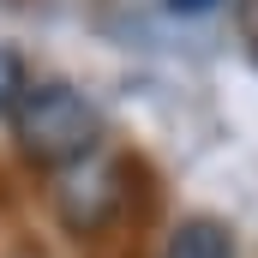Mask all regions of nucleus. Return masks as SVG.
Listing matches in <instances>:
<instances>
[{
	"label": "nucleus",
	"mask_w": 258,
	"mask_h": 258,
	"mask_svg": "<svg viewBox=\"0 0 258 258\" xmlns=\"http://www.w3.org/2000/svg\"><path fill=\"white\" fill-rule=\"evenodd\" d=\"M162 258H240V246H234V234L216 216H186L162 240Z\"/></svg>",
	"instance_id": "7ed1b4c3"
},
{
	"label": "nucleus",
	"mask_w": 258,
	"mask_h": 258,
	"mask_svg": "<svg viewBox=\"0 0 258 258\" xmlns=\"http://www.w3.org/2000/svg\"><path fill=\"white\" fill-rule=\"evenodd\" d=\"M216 0H168V12H186V18H198V12H210Z\"/></svg>",
	"instance_id": "39448f33"
},
{
	"label": "nucleus",
	"mask_w": 258,
	"mask_h": 258,
	"mask_svg": "<svg viewBox=\"0 0 258 258\" xmlns=\"http://www.w3.org/2000/svg\"><path fill=\"white\" fill-rule=\"evenodd\" d=\"M96 132H102V114L72 84H30L18 114H12L18 150L42 168H72V162L96 156Z\"/></svg>",
	"instance_id": "f257e3e1"
},
{
	"label": "nucleus",
	"mask_w": 258,
	"mask_h": 258,
	"mask_svg": "<svg viewBox=\"0 0 258 258\" xmlns=\"http://www.w3.org/2000/svg\"><path fill=\"white\" fill-rule=\"evenodd\" d=\"M120 198H126V186H120V168L96 150V156H84V162H72V168H60V186H54V210H60V222L72 228V234H96L114 210H120Z\"/></svg>",
	"instance_id": "f03ea898"
},
{
	"label": "nucleus",
	"mask_w": 258,
	"mask_h": 258,
	"mask_svg": "<svg viewBox=\"0 0 258 258\" xmlns=\"http://www.w3.org/2000/svg\"><path fill=\"white\" fill-rule=\"evenodd\" d=\"M24 90H30V72H24V54L0 42V114H18Z\"/></svg>",
	"instance_id": "20e7f679"
}]
</instances>
